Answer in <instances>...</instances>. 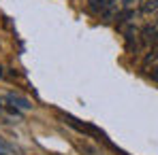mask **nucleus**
<instances>
[{"label":"nucleus","instance_id":"nucleus-1","mask_svg":"<svg viewBox=\"0 0 158 155\" xmlns=\"http://www.w3.org/2000/svg\"><path fill=\"white\" fill-rule=\"evenodd\" d=\"M118 2L120 0H88V6H90L92 13H103V15L113 17L115 11H118V6H120Z\"/></svg>","mask_w":158,"mask_h":155},{"label":"nucleus","instance_id":"nucleus-5","mask_svg":"<svg viewBox=\"0 0 158 155\" xmlns=\"http://www.w3.org/2000/svg\"><path fill=\"white\" fill-rule=\"evenodd\" d=\"M152 79H154V81H156V83H158V66H156V68H154V70H152Z\"/></svg>","mask_w":158,"mask_h":155},{"label":"nucleus","instance_id":"nucleus-6","mask_svg":"<svg viewBox=\"0 0 158 155\" xmlns=\"http://www.w3.org/2000/svg\"><path fill=\"white\" fill-rule=\"evenodd\" d=\"M0 77H2V70H0Z\"/></svg>","mask_w":158,"mask_h":155},{"label":"nucleus","instance_id":"nucleus-2","mask_svg":"<svg viewBox=\"0 0 158 155\" xmlns=\"http://www.w3.org/2000/svg\"><path fill=\"white\" fill-rule=\"evenodd\" d=\"M6 100L13 104L15 108H19V110H30V108H32V104L28 102V100L19 98V96H15V94H9V96H6Z\"/></svg>","mask_w":158,"mask_h":155},{"label":"nucleus","instance_id":"nucleus-4","mask_svg":"<svg viewBox=\"0 0 158 155\" xmlns=\"http://www.w3.org/2000/svg\"><path fill=\"white\" fill-rule=\"evenodd\" d=\"M6 151H11V147H9L6 142H2V140H0V153H6Z\"/></svg>","mask_w":158,"mask_h":155},{"label":"nucleus","instance_id":"nucleus-3","mask_svg":"<svg viewBox=\"0 0 158 155\" xmlns=\"http://www.w3.org/2000/svg\"><path fill=\"white\" fill-rule=\"evenodd\" d=\"M139 6H141V13H145V15L156 13L158 11V0H141Z\"/></svg>","mask_w":158,"mask_h":155}]
</instances>
